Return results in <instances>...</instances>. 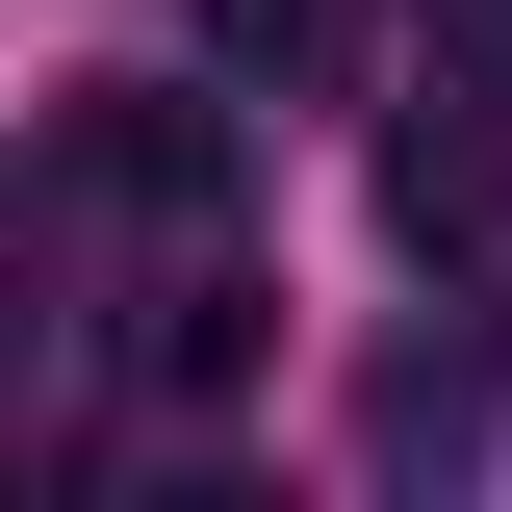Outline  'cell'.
<instances>
[{
	"instance_id": "3",
	"label": "cell",
	"mask_w": 512,
	"mask_h": 512,
	"mask_svg": "<svg viewBox=\"0 0 512 512\" xmlns=\"http://www.w3.org/2000/svg\"><path fill=\"white\" fill-rule=\"evenodd\" d=\"M231 26V77H333V0H205Z\"/></svg>"
},
{
	"instance_id": "1",
	"label": "cell",
	"mask_w": 512,
	"mask_h": 512,
	"mask_svg": "<svg viewBox=\"0 0 512 512\" xmlns=\"http://www.w3.org/2000/svg\"><path fill=\"white\" fill-rule=\"evenodd\" d=\"M52 180H77V205H128V231L180 256V231H256V128H231V103H180V77H103V103L52 128Z\"/></svg>"
},
{
	"instance_id": "2",
	"label": "cell",
	"mask_w": 512,
	"mask_h": 512,
	"mask_svg": "<svg viewBox=\"0 0 512 512\" xmlns=\"http://www.w3.org/2000/svg\"><path fill=\"white\" fill-rule=\"evenodd\" d=\"M384 231L410 256H512V77H436L384 128Z\"/></svg>"
}]
</instances>
